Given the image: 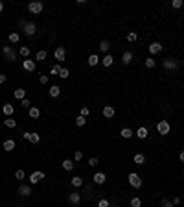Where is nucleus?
Wrapping results in <instances>:
<instances>
[{"instance_id":"f257e3e1","label":"nucleus","mask_w":184,"mask_h":207,"mask_svg":"<svg viewBox=\"0 0 184 207\" xmlns=\"http://www.w3.org/2000/svg\"><path fill=\"white\" fill-rule=\"evenodd\" d=\"M156 130H158L160 135H168L169 133V122H168V120H160L158 126H156Z\"/></svg>"},{"instance_id":"f03ea898","label":"nucleus","mask_w":184,"mask_h":207,"mask_svg":"<svg viewBox=\"0 0 184 207\" xmlns=\"http://www.w3.org/2000/svg\"><path fill=\"white\" fill-rule=\"evenodd\" d=\"M129 183H131L133 187H135V189H138V187H142V178H140L138 174H129Z\"/></svg>"},{"instance_id":"7ed1b4c3","label":"nucleus","mask_w":184,"mask_h":207,"mask_svg":"<svg viewBox=\"0 0 184 207\" xmlns=\"http://www.w3.org/2000/svg\"><path fill=\"white\" fill-rule=\"evenodd\" d=\"M2 52H4V56L7 57V61H15V59H17V54H15V50L11 48L9 45H7V46H4V50H2Z\"/></svg>"},{"instance_id":"20e7f679","label":"nucleus","mask_w":184,"mask_h":207,"mask_svg":"<svg viewBox=\"0 0 184 207\" xmlns=\"http://www.w3.org/2000/svg\"><path fill=\"white\" fill-rule=\"evenodd\" d=\"M28 9L31 11V13H41L42 11V2H30Z\"/></svg>"},{"instance_id":"39448f33","label":"nucleus","mask_w":184,"mask_h":207,"mask_svg":"<svg viewBox=\"0 0 184 207\" xmlns=\"http://www.w3.org/2000/svg\"><path fill=\"white\" fill-rule=\"evenodd\" d=\"M164 69H169V70L179 69V59H164Z\"/></svg>"},{"instance_id":"423d86ee","label":"nucleus","mask_w":184,"mask_h":207,"mask_svg":"<svg viewBox=\"0 0 184 207\" xmlns=\"http://www.w3.org/2000/svg\"><path fill=\"white\" fill-rule=\"evenodd\" d=\"M35 30H37V26H35L33 22H26V26H24V33L28 35V37L35 35Z\"/></svg>"},{"instance_id":"0eeeda50","label":"nucleus","mask_w":184,"mask_h":207,"mask_svg":"<svg viewBox=\"0 0 184 207\" xmlns=\"http://www.w3.org/2000/svg\"><path fill=\"white\" fill-rule=\"evenodd\" d=\"M42 178H44V174H42V172H33L30 176V183H31V185H35V183H39Z\"/></svg>"},{"instance_id":"6e6552de","label":"nucleus","mask_w":184,"mask_h":207,"mask_svg":"<svg viewBox=\"0 0 184 207\" xmlns=\"http://www.w3.org/2000/svg\"><path fill=\"white\" fill-rule=\"evenodd\" d=\"M94 183H98V185H103L105 183V179H107V176H105L103 172H98V174H94Z\"/></svg>"},{"instance_id":"1a4fd4ad","label":"nucleus","mask_w":184,"mask_h":207,"mask_svg":"<svg viewBox=\"0 0 184 207\" xmlns=\"http://www.w3.org/2000/svg\"><path fill=\"white\" fill-rule=\"evenodd\" d=\"M65 48H63V46H57V48H55V52H53V56H55V59L57 61H63V59H65Z\"/></svg>"},{"instance_id":"9d476101","label":"nucleus","mask_w":184,"mask_h":207,"mask_svg":"<svg viewBox=\"0 0 184 207\" xmlns=\"http://www.w3.org/2000/svg\"><path fill=\"white\" fill-rule=\"evenodd\" d=\"M149 52L151 54H160L162 52V45H160V43H151L149 45Z\"/></svg>"},{"instance_id":"9b49d317","label":"nucleus","mask_w":184,"mask_h":207,"mask_svg":"<svg viewBox=\"0 0 184 207\" xmlns=\"http://www.w3.org/2000/svg\"><path fill=\"white\" fill-rule=\"evenodd\" d=\"M18 194H20V196H30L31 194V187L30 185H20L18 187Z\"/></svg>"},{"instance_id":"f8f14e48","label":"nucleus","mask_w":184,"mask_h":207,"mask_svg":"<svg viewBox=\"0 0 184 207\" xmlns=\"http://www.w3.org/2000/svg\"><path fill=\"white\" fill-rule=\"evenodd\" d=\"M112 61H114V57H112L111 54H105V56L101 57V63H103V67H111Z\"/></svg>"},{"instance_id":"ddd939ff","label":"nucleus","mask_w":184,"mask_h":207,"mask_svg":"<svg viewBox=\"0 0 184 207\" xmlns=\"http://www.w3.org/2000/svg\"><path fill=\"white\" fill-rule=\"evenodd\" d=\"M68 202H70V204H79V202H81L79 192H70L68 194Z\"/></svg>"},{"instance_id":"4468645a","label":"nucleus","mask_w":184,"mask_h":207,"mask_svg":"<svg viewBox=\"0 0 184 207\" xmlns=\"http://www.w3.org/2000/svg\"><path fill=\"white\" fill-rule=\"evenodd\" d=\"M59 95H61V87H57V85H52V87H50V96H52V98H57Z\"/></svg>"},{"instance_id":"2eb2a0df","label":"nucleus","mask_w":184,"mask_h":207,"mask_svg":"<svg viewBox=\"0 0 184 207\" xmlns=\"http://www.w3.org/2000/svg\"><path fill=\"white\" fill-rule=\"evenodd\" d=\"M13 96H15V98H18V100H24L26 98V91H24V89H15Z\"/></svg>"},{"instance_id":"dca6fc26","label":"nucleus","mask_w":184,"mask_h":207,"mask_svg":"<svg viewBox=\"0 0 184 207\" xmlns=\"http://www.w3.org/2000/svg\"><path fill=\"white\" fill-rule=\"evenodd\" d=\"M13 148H15V140H11V139L4 140V150H6V152H11Z\"/></svg>"},{"instance_id":"f3484780","label":"nucleus","mask_w":184,"mask_h":207,"mask_svg":"<svg viewBox=\"0 0 184 207\" xmlns=\"http://www.w3.org/2000/svg\"><path fill=\"white\" fill-rule=\"evenodd\" d=\"M28 113H30L31 118H39V116H41V111H39L37 107H30V109H28Z\"/></svg>"},{"instance_id":"a211bd4d","label":"nucleus","mask_w":184,"mask_h":207,"mask_svg":"<svg viewBox=\"0 0 184 207\" xmlns=\"http://www.w3.org/2000/svg\"><path fill=\"white\" fill-rule=\"evenodd\" d=\"M24 69L26 70H35V61H31V59H24Z\"/></svg>"},{"instance_id":"6ab92c4d","label":"nucleus","mask_w":184,"mask_h":207,"mask_svg":"<svg viewBox=\"0 0 184 207\" xmlns=\"http://www.w3.org/2000/svg\"><path fill=\"white\" fill-rule=\"evenodd\" d=\"M103 115L107 116V118H112V116H114V109L107 105V107H103Z\"/></svg>"},{"instance_id":"aec40b11","label":"nucleus","mask_w":184,"mask_h":207,"mask_svg":"<svg viewBox=\"0 0 184 207\" xmlns=\"http://www.w3.org/2000/svg\"><path fill=\"white\" fill-rule=\"evenodd\" d=\"M98 61H100V57H98L96 54H92V56H90V57L87 59V63L90 65V67H94V65H98Z\"/></svg>"},{"instance_id":"412c9836","label":"nucleus","mask_w":184,"mask_h":207,"mask_svg":"<svg viewBox=\"0 0 184 207\" xmlns=\"http://www.w3.org/2000/svg\"><path fill=\"white\" fill-rule=\"evenodd\" d=\"M63 168H65V170H68V172H70V170L74 168V161H70V159L63 161Z\"/></svg>"},{"instance_id":"4be33fe9","label":"nucleus","mask_w":184,"mask_h":207,"mask_svg":"<svg viewBox=\"0 0 184 207\" xmlns=\"http://www.w3.org/2000/svg\"><path fill=\"white\" fill-rule=\"evenodd\" d=\"M4 115H13V105L11 104H4Z\"/></svg>"},{"instance_id":"5701e85b","label":"nucleus","mask_w":184,"mask_h":207,"mask_svg":"<svg viewBox=\"0 0 184 207\" xmlns=\"http://www.w3.org/2000/svg\"><path fill=\"white\" fill-rule=\"evenodd\" d=\"M136 137H138V139H146L147 137V130H146V128H140V130L136 131Z\"/></svg>"},{"instance_id":"b1692460","label":"nucleus","mask_w":184,"mask_h":207,"mask_svg":"<svg viewBox=\"0 0 184 207\" xmlns=\"http://www.w3.org/2000/svg\"><path fill=\"white\" fill-rule=\"evenodd\" d=\"M109 48H111V45H109L107 41H101V43H100V50H101V52L107 54V52H109Z\"/></svg>"},{"instance_id":"393cba45","label":"nucleus","mask_w":184,"mask_h":207,"mask_svg":"<svg viewBox=\"0 0 184 207\" xmlns=\"http://www.w3.org/2000/svg\"><path fill=\"white\" fill-rule=\"evenodd\" d=\"M18 54H20L22 57H28L30 56V48L28 46H20V48H18Z\"/></svg>"},{"instance_id":"a878e982","label":"nucleus","mask_w":184,"mask_h":207,"mask_svg":"<svg viewBox=\"0 0 184 207\" xmlns=\"http://www.w3.org/2000/svg\"><path fill=\"white\" fill-rule=\"evenodd\" d=\"M122 137L123 139H131L133 137V131L129 130V128H123V130H122Z\"/></svg>"},{"instance_id":"bb28decb","label":"nucleus","mask_w":184,"mask_h":207,"mask_svg":"<svg viewBox=\"0 0 184 207\" xmlns=\"http://www.w3.org/2000/svg\"><path fill=\"white\" fill-rule=\"evenodd\" d=\"M144 161H146V157H144L142 154H136L135 155V163H136V165H144Z\"/></svg>"},{"instance_id":"cd10ccee","label":"nucleus","mask_w":184,"mask_h":207,"mask_svg":"<svg viewBox=\"0 0 184 207\" xmlns=\"http://www.w3.org/2000/svg\"><path fill=\"white\" fill-rule=\"evenodd\" d=\"M4 124H6L7 128H15V126H17V120H15V118H6V120H4Z\"/></svg>"},{"instance_id":"c85d7f7f","label":"nucleus","mask_w":184,"mask_h":207,"mask_svg":"<svg viewBox=\"0 0 184 207\" xmlns=\"http://www.w3.org/2000/svg\"><path fill=\"white\" fill-rule=\"evenodd\" d=\"M131 61H133V54H131V52H125V54H123V63L129 65Z\"/></svg>"},{"instance_id":"c756f323","label":"nucleus","mask_w":184,"mask_h":207,"mask_svg":"<svg viewBox=\"0 0 184 207\" xmlns=\"http://www.w3.org/2000/svg\"><path fill=\"white\" fill-rule=\"evenodd\" d=\"M72 185H74V187H81V185H83V179L76 176V178H72Z\"/></svg>"},{"instance_id":"7c9ffc66","label":"nucleus","mask_w":184,"mask_h":207,"mask_svg":"<svg viewBox=\"0 0 184 207\" xmlns=\"http://www.w3.org/2000/svg\"><path fill=\"white\" fill-rule=\"evenodd\" d=\"M70 76V70L68 69H61L59 70V78H63V80H65V78H68Z\"/></svg>"},{"instance_id":"2f4dec72","label":"nucleus","mask_w":184,"mask_h":207,"mask_svg":"<svg viewBox=\"0 0 184 207\" xmlns=\"http://www.w3.org/2000/svg\"><path fill=\"white\" fill-rule=\"evenodd\" d=\"M146 67L147 69H153L155 67V59H153V57H147V59H146Z\"/></svg>"},{"instance_id":"473e14b6","label":"nucleus","mask_w":184,"mask_h":207,"mask_svg":"<svg viewBox=\"0 0 184 207\" xmlns=\"http://www.w3.org/2000/svg\"><path fill=\"white\" fill-rule=\"evenodd\" d=\"M44 57H46V52L44 50H39L37 52V61H44Z\"/></svg>"},{"instance_id":"72a5a7b5","label":"nucleus","mask_w":184,"mask_h":207,"mask_svg":"<svg viewBox=\"0 0 184 207\" xmlns=\"http://www.w3.org/2000/svg\"><path fill=\"white\" fill-rule=\"evenodd\" d=\"M140 205H142L140 198H133V200H131V207H140Z\"/></svg>"},{"instance_id":"f704fd0d","label":"nucleus","mask_w":184,"mask_h":207,"mask_svg":"<svg viewBox=\"0 0 184 207\" xmlns=\"http://www.w3.org/2000/svg\"><path fill=\"white\" fill-rule=\"evenodd\" d=\"M30 140H31V142H33V144H37L39 140H41V137H39V133H31V137H30Z\"/></svg>"},{"instance_id":"c9c22d12","label":"nucleus","mask_w":184,"mask_h":207,"mask_svg":"<svg viewBox=\"0 0 184 207\" xmlns=\"http://www.w3.org/2000/svg\"><path fill=\"white\" fill-rule=\"evenodd\" d=\"M85 122H87V118H85V116H77V118H76V124H77V126H85Z\"/></svg>"},{"instance_id":"e433bc0d","label":"nucleus","mask_w":184,"mask_h":207,"mask_svg":"<svg viewBox=\"0 0 184 207\" xmlns=\"http://www.w3.org/2000/svg\"><path fill=\"white\" fill-rule=\"evenodd\" d=\"M15 178H17L18 181H20V179H24V170H20V168H18L17 172H15Z\"/></svg>"},{"instance_id":"4c0bfd02","label":"nucleus","mask_w":184,"mask_h":207,"mask_svg":"<svg viewBox=\"0 0 184 207\" xmlns=\"http://www.w3.org/2000/svg\"><path fill=\"white\" fill-rule=\"evenodd\" d=\"M171 6H173L175 9H179V7H182V0H173V2H171Z\"/></svg>"},{"instance_id":"58836bf2","label":"nucleus","mask_w":184,"mask_h":207,"mask_svg":"<svg viewBox=\"0 0 184 207\" xmlns=\"http://www.w3.org/2000/svg\"><path fill=\"white\" fill-rule=\"evenodd\" d=\"M9 41L11 43H18V33H9Z\"/></svg>"},{"instance_id":"ea45409f","label":"nucleus","mask_w":184,"mask_h":207,"mask_svg":"<svg viewBox=\"0 0 184 207\" xmlns=\"http://www.w3.org/2000/svg\"><path fill=\"white\" fill-rule=\"evenodd\" d=\"M98 207H109V200H105V198H103V200H100V202H98Z\"/></svg>"},{"instance_id":"a19ab883","label":"nucleus","mask_w":184,"mask_h":207,"mask_svg":"<svg viewBox=\"0 0 184 207\" xmlns=\"http://www.w3.org/2000/svg\"><path fill=\"white\" fill-rule=\"evenodd\" d=\"M22 107H26V109H30V107H31V102H30L28 98H24V100H22Z\"/></svg>"},{"instance_id":"79ce46f5","label":"nucleus","mask_w":184,"mask_h":207,"mask_svg":"<svg viewBox=\"0 0 184 207\" xmlns=\"http://www.w3.org/2000/svg\"><path fill=\"white\" fill-rule=\"evenodd\" d=\"M127 41H131V43H133V41H136V33H135V32H131V33L127 35Z\"/></svg>"},{"instance_id":"37998d69","label":"nucleus","mask_w":184,"mask_h":207,"mask_svg":"<svg viewBox=\"0 0 184 207\" xmlns=\"http://www.w3.org/2000/svg\"><path fill=\"white\" fill-rule=\"evenodd\" d=\"M61 69H63L61 65H55V67L52 69V74H57V76H59V70H61Z\"/></svg>"},{"instance_id":"c03bdc74","label":"nucleus","mask_w":184,"mask_h":207,"mask_svg":"<svg viewBox=\"0 0 184 207\" xmlns=\"http://www.w3.org/2000/svg\"><path fill=\"white\" fill-rule=\"evenodd\" d=\"M88 165H90V166H96L98 165V157H90V159H88Z\"/></svg>"},{"instance_id":"a18cd8bd","label":"nucleus","mask_w":184,"mask_h":207,"mask_svg":"<svg viewBox=\"0 0 184 207\" xmlns=\"http://www.w3.org/2000/svg\"><path fill=\"white\" fill-rule=\"evenodd\" d=\"M162 207H173V202H168V200H162Z\"/></svg>"},{"instance_id":"49530a36","label":"nucleus","mask_w":184,"mask_h":207,"mask_svg":"<svg viewBox=\"0 0 184 207\" xmlns=\"http://www.w3.org/2000/svg\"><path fill=\"white\" fill-rule=\"evenodd\" d=\"M74 159H76V161H81V159H83V154H81V152H76V154H74Z\"/></svg>"},{"instance_id":"de8ad7c7","label":"nucleus","mask_w":184,"mask_h":207,"mask_svg":"<svg viewBox=\"0 0 184 207\" xmlns=\"http://www.w3.org/2000/svg\"><path fill=\"white\" fill-rule=\"evenodd\" d=\"M39 81H41V83H48V76H44V74H42V76L39 78Z\"/></svg>"},{"instance_id":"09e8293b","label":"nucleus","mask_w":184,"mask_h":207,"mask_svg":"<svg viewBox=\"0 0 184 207\" xmlns=\"http://www.w3.org/2000/svg\"><path fill=\"white\" fill-rule=\"evenodd\" d=\"M88 115V107H83L81 109V116H87Z\"/></svg>"},{"instance_id":"8fccbe9b","label":"nucleus","mask_w":184,"mask_h":207,"mask_svg":"<svg viewBox=\"0 0 184 207\" xmlns=\"http://www.w3.org/2000/svg\"><path fill=\"white\" fill-rule=\"evenodd\" d=\"M4 81H6V76H4V74H0V83H4Z\"/></svg>"},{"instance_id":"3c124183","label":"nucleus","mask_w":184,"mask_h":207,"mask_svg":"<svg viewBox=\"0 0 184 207\" xmlns=\"http://www.w3.org/2000/svg\"><path fill=\"white\" fill-rule=\"evenodd\" d=\"M181 161L184 163V152H181Z\"/></svg>"},{"instance_id":"603ef678","label":"nucleus","mask_w":184,"mask_h":207,"mask_svg":"<svg viewBox=\"0 0 184 207\" xmlns=\"http://www.w3.org/2000/svg\"><path fill=\"white\" fill-rule=\"evenodd\" d=\"M2 11H4V4L0 2V13H2Z\"/></svg>"}]
</instances>
